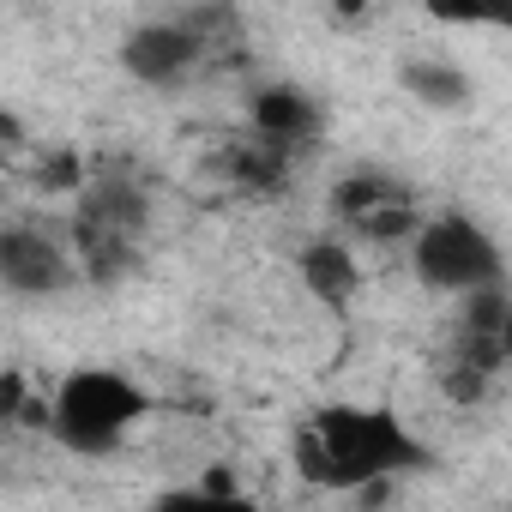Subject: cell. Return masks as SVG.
Returning a JSON list of instances; mask_svg holds the SVG:
<instances>
[{
    "label": "cell",
    "mask_w": 512,
    "mask_h": 512,
    "mask_svg": "<svg viewBox=\"0 0 512 512\" xmlns=\"http://www.w3.org/2000/svg\"><path fill=\"white\" fill-rule=\"evenodd\" d=\"M290 458H296L302 482H314L326 494L386 488V482H404L434 464L422 434L392 404H350V398L308 410L290 434Z\"/></svg>",
    "instance_id": "1"
},
{
    "label": "cell",
    "mask_w": 512,
    "mask_h": 512,
    "mask_svg": "<svg viewBox=\"0 0 512 512\" xmlns=\"http://www.w3.org/2000/svg\"><path fill=\"white\" fill-rule=\"evenodd\" d=\"M151 416V392L121 368H73L43 398V428L73 458H109Z\"/></svg>",
    "instance_id": "2"
},
{
    "label": "cell",
    "mask_w": 512,
    "mask_h": 512,
    "mask_svg": "<svg viewBox=\"0 0 512 512\" xmlns=\"http://www.w3.org/2000/svg\"><path fill=\"white\" fill-rule=\"evenodd\" d=\"M410 278L434 296L470 302L488 290H512V266L500 241L470 217V211H434L422 217L416 241H410Z\"/></svg>",
    "instance_id": "3"
},
{
    "label": "cell",
    "mask_w": 512,
    "mask_h": 512,
    "mask_svg": "<svg viewBox=\"0 0 512 512\" xmlns=\"http://www.w3.org/2000/svg\"><path fill=\"white\" fill-rule=\"evenodd\" d=\"M79 278H85V272H79L73 235L61 241V235L43 229V223H7V229H0V284H7L19 302L67 296Z\"/></svg>",
    "instance_id": "4"
},
{
    "label": "cell",
    "mask_w": 512,
    "mask_h": 512,
    "mask_svg": "<svg viewBox=\"0 0 512 512\" xmlns=\"http://www.w3.org/2000/svg\"><path fill=\"white\" fill-rule=\"evenodd\" d=\"M205 25L199 19H145L121 37V67L145 91H181L205 61Z\"/></svg>",
    "instance_id": "5"
},
{
    "label": "cell",
    "mask_w": 512,
    "mask_h": 512,
    "mask_svg": "<svg viewBox=\"0 0 512 512\" xmlns=\"http://www.w3.org/2000/svg\"><path fill=\"white\" fill-rule=\"evenodd\" d=\"M332 211L344 229L368 235V241H416L422 229V211H416V193L386 175V169H356L332 187Z\"/></svg>",
    "instance_id": "6"
},
{
    "label": "cell",
    "mask_w": 512,
    "mask_h": 512,
    "mask_svg": "<svg viewBox=\"0 0 512 512\" xmlns=\"http://www.w3.org/2000/svg\"><path fill=\"white\" fill-rule=\"evenodd\" d=\"M247 133L278 145V151H290V157L314 151L326 139V103L308 85H296V79H272V85H260L247 97Z\"/></svg>",
    "instance_id": "7"
},
{
    "label": "cell",
    "mask_w": 512,
    "mask_h": 512,
    "mask_svg": "<svg viewBox=\"0 0 512 512\" xmlns=\"http://www.w3.org/2000/svg\"><path fill=\"white\" fill-rule=\"evenodd\" d=\"M296 272H302V290L320 302V308H350L362 296V260L344 235H314L302 241L296 253Z\"/></svg>",
    "instance_id": "8"
},
{
    "label": "cell",
    "mask_w": 512,
    "mask_h": 512,
    "mask_svg": "<svg viewBox=\"0 0 512 512\" xmlns=\"http://www.w3.org/2000/svg\"><path fill=\"white\" fill-rule=\"evenodd\" d=\"M398 91H404L416 109H434V115H458V109H470V97H476L470 73H464L458 61L434 55V49L398 61Z\"/></svg>",
    "instance_id": "9"
},
{
    "label": "cell",
    "mask_w": 512,
    "mask_h": 512,
    "mask_svg": "<svg viewBox=\"0 0 512 512\" xmlns=\"http://www.w3.org/2000/svg\"><path fill=\"white\" fill-rule=\"evenodd\" d=\"M145 512H266L253 494H241L223 470H211L205 482H181V488H163Z\"/></svg>",
    "instance_id": "10"
},
{
    "label": "cell",
    "mask_w": 512,
    "mask_h": 512,
    "mask_svg": "<svg viewBox=\"0 0 512 512\" xmlns=\"http://www.w3.org/2000/svg\"><path fill=\"white\" fill-rule=\"evenodd\" d=\"M223 163H229V175H235L241 187H260V193L278 187V181L290 175V151H278V145H266V139H253V133H247V145H235Z\"/></svg>",
    "instance_id": "11"
},
{
    "label": "cell",
    "mask_w": 512,
    "mask_h": 512,
    "mask_svg": "<svg viewBox=\"0 0 512 512\" xmlns=\"http://www.w3.org/2000/svg\"><path fill=\"white\" fill-rule=\"evenodd\" d=\"M500 362L512 368V302H506V326H500Z\"/></svg>",
    "instance_id": "12"
}]
</instances>
